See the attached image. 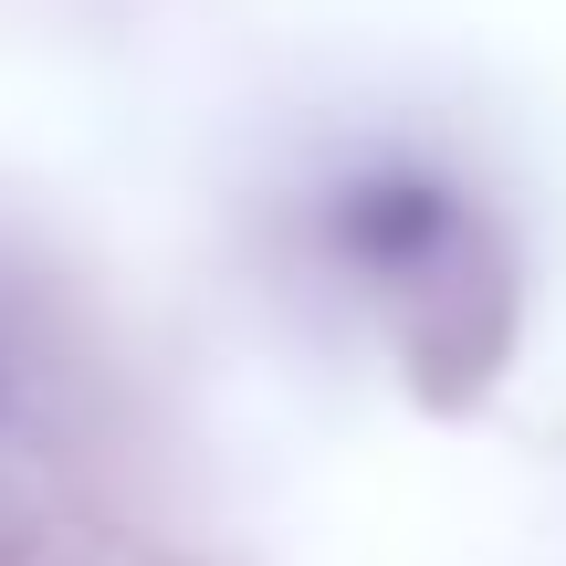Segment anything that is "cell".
Segmentation results:
<instances>
[{"label": "cell", "mask_w": 566, "mask_h": 566, "mask_svg": "<svg viewBox=\"0 0 566 566\" xmlns=\"http://www.w3.org/2000/svg\"><path fill=\"white\" fill-rule=\"evenodd\" d=\"M441 242H451V200L420 179H378L346 200V252H367V263H420Z\"/></svg>", "instance_id": "obj_1"}]
</instances>
